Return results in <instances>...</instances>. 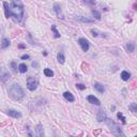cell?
Returning <instances> with one entry per match:
<instances>
[{
	"mask_svg": "<svg viewBox=\"0 0 137 137\" xmlns=\"http://www.w3.org/2000/svg\"><path fill=\"white\" fill-rule=\"evenodd\" d=\"M9 7L11 16H14L17 21H22L24 16V6L21 0H13L11 4H9Z\"/></svg>",
	"mask_w": 137,
	"mask_h": 137,
	"instance_id": "cell-1",
	"label": "cell"
},
{
	"mask_svg": "<svg viewBox=\"0 0 137 137\" xmlns=\"http://www.w3.org/2000/svg\"><path fill=\"white\" fill-rule=\"evenodd\" d=\"M9 95L14 101H21L25 95V93H24L23 88L18 84H13L9 88Z\"/></svg>",
	"mask_w": 137,
	"mask_h": 137,
	"instance_id": "cell-2",
	"label": "cell"
},
{
	"mask_svg": "<svg viewBox=\"0 0 137 137\" xmlns=\"http://www.w3.org/2000/svg\"><path fill=\"white\" fill-rule=\"evenodd\" d=\"M106 120H107V124H108V126L110 128V131H111L112 134H115L116 136H124V134L122 133L121 129L115 123L114 121H112V120H108V119H106Z\"/></svg>",
	"mask_w": 137,
	"mask_h": 137,
	"instance_id": "cell-3",
	"label": "cell"
},
{
	"mask_svg": "<svg viewBox=\"0 0 137 137\" xmlns=\"http://www.w3.org/2000/svg\"><path fill=\"white\" fill-rule=\"evenodd\" d=\"M10 79H11V74L6 67L1 66L0 67V80L2 82H8Z\"/></svg>",
	"mask_w": 137,
	"mask_h": 137,
	"instance_id": "cell-4",
	"label": "cell"
},
{
	"mask_svg": "<svg viewBox=\"0 0 137 137\" xmlns=\"http://www.w3.org/2000/svg\"><path fill=\"white\" fill-rule=\"evenodd\" d=\"M27 88L30 91H34L38 88V80L33 77H29L27 79Z\"/></svg>",
	"mask_w": 137,
	"mask_h": 137,
	"instance_id": "cell-5",
	"label": "cell"
},
{
	"mask_svg": "<svg viewBox=\"0 0 137 137\" xmlns=\"http://www.w3.org/2000/svg\"><path fill=\"white\" fill-rule=\"evenodd\" d=\"M78 43H79V45L81 46L82 50H84V52H88V49H89V42H88L86 39L80 38L79 40H78Z\"/></svg>",
	"mask_w": 137,
	"mask_h": 137,
	"instance_id": "cell-6",
	"label": "cell"
},
{
	"mask_svg": "<svg viewBox=\"0 0 137 137\" xmlns=\"http://www.w3.org/2000/svg\"><path fill=\"white\" fill-rule=\"evenodd\" d=\"M96 119L99 122H102V121H105L107 119V116H106V112L103 110V109H100L97 111V116H96Z\"/></svg>",
	"mask_w": 137,
	"mask_h": 137,
	"instance_id": "cell-7",
	"label": "cell"
},
{
	"mask_svg": "<svg viewBox=\"0 0 137 137\" xmlns=\"http://www.w3.org/2000/svg\"><path fill=\"white\" fill-rule=\"evenodd\" d=\"M54 11L56 12V14H57V16L59 17V18H61V19H63L64 18V16H63V14H62V10H61V7L59 6V4H55L54 6Z\"/></svg>",
	"mask_w": 137,
	"mask_h": 137,
	"instance_id": "cell-8",
	"label": "cell"
},
{
	"mask_svg": "<svg viewBox=\"0 0 137 137\" xmlns=\"http://www.w3.org/2000/svg\"><path fill=\"white\" fill-rule=\"evenodd\" d=\"M7 114L9 115V116H11V117H13V118H21L22 117V114L21 112H18L17 110H14V109H9V110H7Z\"/></svg>",
	"mask_w": 137,
	"mask_h": 137,
	"instance_id": "cell-9",
	"label": "cell"
},
{
	"mask_svg": "<svg viewBox=\"0 0 137 137\" xmlns=\"http://www.w3.org/2000/svg\"><path fill=\"white\" fill-rule=\"evenodd\" d=\"M88 102L89 103H91V104H94V105H101V102H100V100L97 99V97H95L94 95H89L88 96Z\"/></svg>",
	"mask_w": 137,
	"mask_h": 137,
	"instance_id": "cell-10",
	"label": "cell"
},
{
	"mask_svg": "<svg viewBox=\"0 0 137 137\" xmlns=\"http://www.w3.org/2000/svg\"><path fill=\"white\" fill-rule=\"evenodd\" d=\"M63 96H64V99L68 102H74L75 101V97L73 96V94L71 93V92H68V91H65L64 93H63Z\"/></svg>",
	"mask_w": 137,
	"mask_h": 137,
	"instance_id": "cell-11",
	"label": "cell"
},
{
	"mask_svg": "<svg viewBox=\"0 0 137 137\" xmlns=\"http://www.w3.org/2000/svg\"><path fill=\"white\" fill-rule=\"evenodd\" d=\"M94 89L97 92H100V93H104V92H105L104 86H103L102 84H100V82H95V84H94Z\"/></svg>",
	"mask_w": 137,
	"mask_h": 137,
	"instance_id": "cell-12",
	"label": "cell"
},
{
	"mask_svg": "<svg viewBox=\"0 0 137 137\" xmlns=\"http://www.w3.org/2000/svg\"><path fill=\"white\" fill-rule=\"evenodd\" d=\"M57 59H58V62L61 63V64H63L65 61V58H64V55H63V53L60 52V53H58V55H57Z\"/></svg>",
	"mask_w": 137,
	"mask_h": 137,
	"instance_id": "cell-13",
	"label": "cell"
},
{
	"mask_svg": "<svg viewBox=\"0 0 137 137\" xmlns=\"http://www.w3.org/2000/svg\"><path fill=\"white\" fill-rule=\"evenodd\" d=\"M126 49H128L129 53H133L135 49V43L134 42H129L126 44Z\"/></svg>",
	"mask_w": 137,
	"mask_h": 137,
	"instance_id": "cell-14",
	"label": "cell"
},
{
	"mask_svg": "<svg viewBox=\"0 0 137 137\" xmlns=\"http://www.w3.org/2000/svg\"><path fill=\"white\" fill-rule=\"evenodd\" d=\"M3 6H4V12H6V17H7V18L11 17V14H10V7H9V3H8V2H4V3H3Z\"/></svg>",
	"mask_w": 137,
	"mask_h": 137,
	"instance_id": "cell-15",
	"label": "cell"
},
{
	"mask_svg": "<svg viewBox=\"0 0 137 137\" xmlns=\"http://www.w3.org/2000/svg\"><path fill=\"white\" fill-rule=\"evenodd\" d=\"M37 135L39 136V137H42L43 135H44V131H43V128H42V125L41 124H39L38 126H37Z\"/></svg>",
	"mask_w": 137,
	"mask_h": 137,
	"instance_id": "cell-16",
	"label": "cell"
},
{
	"mask_svg": "<svg viewBox=\"0 0 137 137\" xmlns=\"http://www.w3.org/2000/svg\"><path fill=\"white\" fill-rule=\"evenodd\" d=\"M130 77H131V74L129 72H126V71H123L121 73V78L123 80H129L130 79Z\"/></svg>",
	"mask_w": 137,
	"mask_h": 137,
	"instance_id": "cell-17",
	"label": "cell"
},
{
	"mask_svg": "<svg viewBox=\"0 0 137 137\" xmlns=\"http://www.w3.org/2000/svg\"><path fill=\"white\" fill-rule=\"evenodd\" d=\"M27 70H28V67H27V65L25 64V63H21V64L18 65V71L21 73H26Z\"/></svg>",
	"mask_w": 137,
	"mask_h": 137,
	"instance_id": "cell-18",
	"label": "cell"
},
{
	"mask_svg": "<svg viewBox=\"0 0 137 137\" xmlns=\"http://www.w3.org/2000/svg\"><path fill=\"white\" fill-rule=\"evenodd\" d=\"M9 45H10V41H9V39H2V41H1V48H7V47H9Z\"/></svg>",
	"mask_w": 137,
	"mask_h": 137,
	"instance_id": "cell-19",
	"label": "cell"
},
{
	"mask_svg": "<svg viewBox=\"0 0 137 137\" xmlns=\"http://www.w3.org/2000/svg\"><path fill=\"white\" fill-rule=\"evenodd\" d=\"M44 75L46 77H53L54 76V72L50 68H44Z\"/></svg>",
	"mask_w": 137,
	"mask_h": 137,
	"instance_id": "cell-20",
	"label": "cell"
},
{
	"mask_svg": "<svg viewBox=\"0 0 137 137\" xmlns=\"http://www.w3.org/2000/svg\"><path fill=\"white\" fill-rule=\"evenodd\" d=\"M77 21H80L82 23H93V21L92 19H89V18H85V17H82V16H78L76 17Z\"/></svg>",
	"mask_w": 137,
	"mask_h": 137,
	"instance_id": "cell-21",
	"label": "cell"
},
{
	"mask_svg": "<svg viewBox=\"0 0 137 137\" xmlns=\"http://www.w3.org/2000/svg\"><path fill=\"white\" fill-rule=\"evenodd\" d=\"M52 31L54 32V36H55V38H60V33L58 32V30H57V28H56L55 25L52 26Z\"/></svg>",
	"mask_w": 137,
	"mask_h": 137,
	"instance_id": "cell-22",
	"label": "cell"
},
{
	"mask_svg": "<svg viewBox=\"0 0 137 137\" xmlns=\"http://www.w3.org/2000/svg\"><path fill=\"white\" fill-rule=\"evenodd\" d=\"M117 117H118V119L119 120H121V122L123 124H125L126 123V121H125V117L122 115V112H118V114H117Z\"/></svg>",
	"mask_w": 137,
	"mask_h": 137,
	"instance_id": "cell-23",
	"label": "cell"
},
{
	"mask_svg": "<svg viewBox=\"0 0 137 137\" xmlns=\"http://www.w3.org/2000/svg\"><path fill=\"white\" fill-rule=\"evenodd\" d=\"M92 15H93L97 19V21H100V19H101V13L97 12L96 10H92Z\"/></svg>",
	"mask_w": 137,
	"mask_h": 137,
	"instance_id": "cell-24",
	"label": "cell"
},
{
	"mask_svg": "<svg viewBox=\"0 0 137 137\" xmlns=\"http://www.w3.org/2000/svg\"><path fill=\"white\" fill-rule=\"evenodd\" d=\"M129 108L133 111V112H136L137 111V105H136V103H133V104H131L129 106Z\"/></svg>",
	"mask_w": 137,
	"mask_h": 137,
	"instance_id": "cell-25",
	"label": "cell"
},
{
	"mask_svg": "<svg viewBox=\"0 0 137 137\" xmlns=\"http://www.w3.org/2000/svg\"><path fill=\"white\" fill-rule=\"evenodd\" d=\"M84 2L86 4H88V6H93L95 3V0H84Z\"/></svg>",
	"mask_w": 137,
	"mask_h": 137,
	"instance_id": "cell-26",
	"label": "cell"
},
{
	"mask_svg": "<svg viewBox=\"0 0 137 137\" xmlns=\"http://www.w3.org/2000/svg\"><path fill=\"white\" fill-rule=\"evenodd\" d=\"M76 88H78L79 90H85L86 89V87L82 84H76Z\"/></svg>",
	"mask_w": 137,
	"mask_h": 137,
	"instance_id": "cell-27",
	"label": "cell"
},
{
	"mask_svg": "<svg viewBox=\"0 0 137 137\" xmlns=\"http://www.w3.org/2000/svg\"><path fill=\"white\" fill-rule=\"evenodd\" d=\"M11 66L13 70H16V64H15V62H11Z\"/></svg>",
	"mask_w": 137,
	"mask_h": 137,
	"instance_id": "cell-28",
	"label": "cell"
},
{
	"mask_svg": "<svg viewBox=\"0 0 137 137\" xmlns=\"http://www.w3.org/2000/svg\"><path fill=\"white\" fill-rule=\"evenodd\" d=\"M22 59H23V60L29 59V56H28V55H23V56H22Z\"/></svg>",
	"mask_w": 137,
	"mask_h": 137,
	"instance_id": "cell-29",
	"label": "cell"
},
{
	"mask_svg": "<svg viewBox=\"0 0 137 137\" xmlns=\"http://www.w3.org/2000/svg\"><path fill=\"white\" fill-rule=\"evenodd\" d=\"M91 32L93 33V36H94V37H97V32H96L95 30H93V29H92V30H91Z\"/></svg>",
	"mask_w": 137,
	"mask_h": 137,
	"instance_id": "cell-30",
	"label": "cell"
}]
</instances>
